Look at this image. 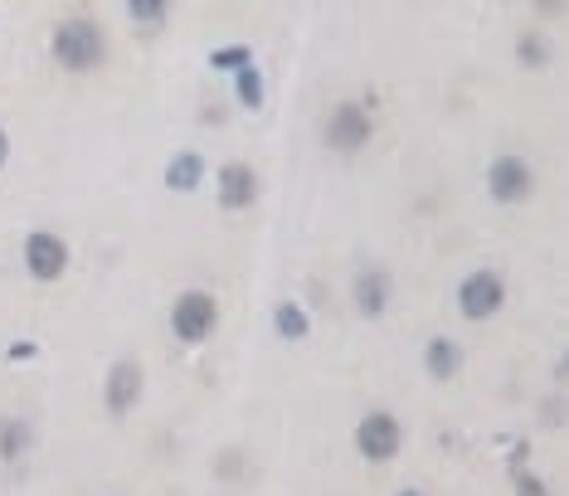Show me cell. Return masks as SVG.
<instances>
[{
	"label": "cell",
	"mask_w": 569,
	"mask_h": 496,
	"mask_svg": "<svg viewBox=\"0 0 569 496\" xmlns=\"http://www.w3.org/2000/svg\"><path fill=\"white\" fill-rule=\"evenodd\" d=\"M103 54H107V40H103V30H97L93 20H64L54 30V59L69 73L97 69V64H103Z\"/></svg>",
	"instance_id": "6da1fadb"
},
{
	"label": "cell",
	"mask_w": 569,
	"mask_h": 496,
	"mask_svg": "<svg viewBox=\"0 0 569 496\" xmlns=\"http://www.w3.org/2000/svg\"><path fill=\"white\" fill-rule=\"evenodd\" d=\"M219 321V307L209 292H180L176 307H170V331H176V341L185 345H200L209 331H215Z\"/></svg>",
	"instance_id": "7a4b0ae2"
},
{
	"label": "cell",
	"mask_w": 569,
	"mask_h": 496,
	"mask_svg": "<svg viewBox=\"0 0 569 496\" xmlns=\"http://www.w3.org/2000/svg\"><path fill=\"white\" fill-rule=\"evenodd\" d=\"M24 268H30V278H40V282H54V278H64V268H69V248L64 239H54V234H30L24 239Z\"/></svg>",
	"instance_id": "3957f363"
},
{
	"label": "cell",
	"mask_w": 569,
	"mask_h": 496,
	"mask_svg": "<svg viewBox=\"0 0 569 496\" xmlns=\"http://www.w3.org/2000/svg\"><path fill=\"white\" fill-rule=\"evenodd\" d=\"M501 302H506V288H501L497 272H473V278L457 288V307H463V317H473V321H487Z\"/></svg>",
	"instance_id": "277c9868"
},
{
	"label": "cell",
	"mask_w": 569,
	"mask_h": 496,
	"mask_svg": "<svg viewBox=\"0 0 569 496\" xmlns=\"http://www.w3.org/2000/svg\"><path fill=\"white\" fill-rule=\"evenodd\" d=\"M355 448H361L370 463H390V457L400 453V424L375 409V414H365L361 428H355Z\"/></svg>",
	"instance_id": "5b68a950"
},
{
	"label": "cell",
	"mask_w": 569,
	"mask_h": 496,
	"mask_svg": "<svg viewBox=\"0 0 569 496\" xmlns=\"http://www.w3.org/2000/svg\"><path fill=\"white\" fill-rule=\"evenodd\" d=\"M487 190H492V200H501V205L526 200L530 195V166L521 156H497L492 170H487Z\"/></svg>",
	"instance_id": "8992f818"
},
{
	"label": "cell",
	"mask_w": 569,
	"mask_h": 496,
	"mask_svg": "<svg viewBox=\"0 0 569 496\" xmlns=\"http://www.w3.org/2000/svg\"><path fill=\"white\" fill-rule=\"evenodd\" d=\"M370 142V117L361 107H337L327 122V146L331 152H361Z\"/></svg>",
	"instance_id": "52a82bcc"
},
{
	"label": "cell",
	"mask_w": 569,
	"mask_h": 496,
	"mask_svg": "<svg viewBox=\"0 0 569 496\" xmlns=\"http://www.w3.org/2000/svg\"><path fill=\"white\" fill-rule=\"evenodd\" d=\"M258 195V176L244 161H229L225 170H219V205L225 209H249Z\"/></svg>",
	"instance_id": "ba28073f"
},
{
	"label": "cell",
	"mask_w": 569,
	"mask_h": 496,
	"mask_svg": "<svg viewBox=\"0 0 569 496\" xmlns=\"http://www.w3.org/2000/svg\"><path fill=\"white\" fill-rule=\"evenodd\" d=\"M390 292H394V282H390V272L385 268H365L361 278H355V307H361L365 317H380L390 307Z\"/></svg>",
	"instance_id": "9c48e42d"
},
{
	"label": "cell",
	"mask_w": 569,
	"mask_h": 496,
	"mask_svg": "<svg viewBox=\"0 0 569 496\" xmlns=\"http://www.w3.org/2000/svg\"><path fill=\"white\" fill-rule=\"evenodd\" d=\"M137 400H142V370L132 361L113 365V375H107V409H113V414H127Z\"/></svg>",
	"instance_id": "30bf717a"
},
{
	"label": "cell",
	"mask_w": 569,
	"mask_h": 496,
	"mask_svg": "<svg viewBox=\"0 0 569 496\" xmlns=\"http://www.w3.org/2000/svg\"><path fill=\"white\" fill-rule=\"evenodd\" d=\"M424 365H428V375H433V380H453V375H457V365H463V345L448 341V337H438V341L428 345Z\"/></svg>",
	"instance_id": "8fae6325"
},
{
	"label": "cell",
	"mask_w": 569,
	"mask_h": 496,
	"mask_svg": "<svg viewBox=\"0 0 569 496\" xmlns=\"http://www.w3.org/2000/svg\"><path fill=\"white\" fill-rule=\"evenodd\" d=\"M200 176H205V161L195 152H176V161H170V170H166V185L176 195H185V190H195V185H200Z\"/></svg>",
	"instance_id": "7c38bea8"
},
{
	"label": "cell",
	"mask_w": 569,
	"mask_h": 496,
	"mask_svg": "<svg viewBox=\"0 0 569 496\" xmlns=\"http://www.w3.org/2000/svg\"><path fill=\"white\" fill-rule=\"evenodd\" d=\"M273 327L282 341H302L307 331H312V321H307V312L297 302H282V307H273Z\"/></svg>",
	"instance_id": "4fadbf2b"
},
{
	"label": "cell",
	"mask_w": 569,
	"mask_h": 496,
	"mask_svg": "<svg viewBox=\"0 0 569 496\" xmlns=\"http://www.w3.org/2000/svg\"><path fill=\"white\" fill-rule=\"evenodd\" d=\"M234 93H239V103L249 107V113H254V107H263V73H258L254 64L239 69V73H234Z\"/></svg>",
	"instance_id": "5bb4252c"
},
{
	"label": "cell",
	"mask_w": 569,
	"mask_h": 496,
	"mask_svg": "<svg viewBox=\"0 0 569 496\" xmlns=\"http://www.w3.org/2000/svg\"><path fill=\"white\" fill-rule=\"evenodd\" d=\"M24 448H30V424L24 418H6L0 424V457H20Z\"/></svg>",
	"instance_id": "9a60e30c"
},
{
	"label": "cell",
	"mask_w": 569,
	"mask_h": 496,
	"mask_svg": "<svg viewBox=\"0 0 569 496\" xmlns=\"http://www.w3.org/2000/svg\"><path fill=\"white\" fill-rule=\"evenodd\" d=\"M249 64H254L249 44H229V49H215V54H209V69H225V73H239Z\"/></svg>",
	"instance_id": "2e32d148"
},
{
	"label": "cell",
	"mask_w": 569,
	"mask_h": 496,
	"mask_svg": "<svg viewBox=\"0 0 569 496\" xmlns=\"http://www.w3.org/2000/svg\"><path fill=\"white\" fill-rule=\"evenodd\" d=\"M127 16L137 24H161V20H166V0H132Z\"/></svg>",
	"instance_id": "e0dca14e"
},
{
	"label": "cell",
	"mask_w": 569,
	"mask_h": 496,
	"mask_svg": "<svg viewBox=\"0 0 569 496\" xmlns=\"http://www.w3.org/2000/svg\"><path fill=\"white\" fill-rule=\"evenodd\" d=\"M516 496H550V492H546V482H536L530 473H521V467H516Z\"/></svg>",
	"instance_id": "ac0fdd59"
},
{
	"label": "cell",
	"mask_w": 569,
	"mask_h": 496,
	"mask_svg": "<svg viewBox=\"0 0 569 496\" xmlns=\"http://www.w3.org/2000/svg\"><path fill=\"white\" fill-rule=\"evenodd\" d=\"M521 59H526V64H546V59H550V49H540L536 34H526V40H521Z\"/></svg>",
	"instance_id": "d6986e66"
},
{
	"label": "cell",
	"mask_w": 569,
	"mask_h": 496,
	"mask_svg": "<svg viewBox=\"0 0 569 496\" xmlns=\"http://www.w3.org/2000/svg\"><path fill=\"white\" fill-rule=\"evenodd\" d=\"M34 355H40V345H34V341H15V345H10V361H34Z\"/></svg>",
	"instance_id": "ffe728a7"
},
{
	"label": "cell",
	"mask_w": 569,
	"mask_h": 496,
	"mask_svg": "<svg viewBox=\"0 0 569 496\" xmlns=\"http://www.w3.org/2000/svg\"><path fill=\"white\" fill-rule=\"evenodd\" d=\"M6 152H10V142H6V132H0V166H6Z\"/></svg>",
	"instance_id": "44dd1931"
},
{
	"label": "cell",
	"mask_w": 569,
	"mask_h": 496,
	"mask_svg": "<svg viewBox=\"0 0 569 496\" xmlns=\"http://www.w3.org/2000/svg\"><path fill=\"white\" fill-rule=\"evenodd\" d=\"M400 496H424V492H414V487H404V492H400Z\"/></svg>",
	"instance_id": "7402d4cb"
}]
</instances>
